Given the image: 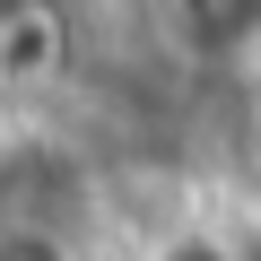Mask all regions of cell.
<instances>
[{"label": "cell", "mask_w": 261, "mask_h": 261, "mask_svg": "<svg viewBox=\"0 0 261 261\" xmlns=\"http://www.w3.org/2000/svg\"><path fill=\"white\" fill-rule=\"evenodd\" d=\"M0 261H87V252L53 209H9L0 218Z\"/></svg>", "instance_id": "obj_3"}, {"label": "cell", "mask_w": 261, "mask_h": 261, "mask_svg": "<svg viewBox=\"0 0 261 261\" xmlns=\"http://www.w3.org/2000/svg\"><path fill=\"white\" fill-rule=\"evenodd\" d=\"M35 9H53V0H0V27H18V18H35Z\"/></svg>", "instance_id": "obj_5"}, {"label": "cell", "mask_w": 261, "mask_h": 261, "mask_svg": "<svg viewBox=\"0 0 261 261\" xmlns=\"http://www.w3.org/2000/svg\"><path fill=\"white\" fill-rule=\"evenodd\" d=\"M166 44L200 70H235L261 53V0H157Z\"/></svg>", "instance_id": "obj_1"}, {"label": "cell", "mask_w": 261, "mask_h": 261, "mask_svg": "<svg viewBox=\"0 0 261 261\" xmlns=\"http://www.w3.org/2000/svg\"><path fill=\"white\" fill-rule=\"evenodd\" d=\"M140 261H261L226 218H174V226H157L148 244H140Z\"/></svg>", "instance_id": "obj_2"}, {"label": "cell", "mask_w": 261, "mask_h": 261, "mask_svg": "<svg viewBox=\"0 0 261 261\" xmlns=\"http://www.w3.org/2000/svg\"><path fill=\"white\" fill-rule=\"evenodd\" d=\"M244 174H252V192H261V105H252V122H244Z\"/></svg>", "instance_id": "obj_4"}]
</instances>
